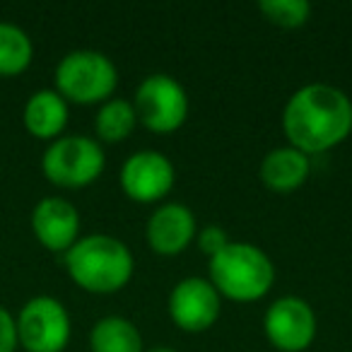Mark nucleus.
Wrapping results in <instances>:
<instances>
[{"label":"nucleus","instance_id":"aec40b11","mask_svg":"<svg viewBox=\"0 0 352 352\" xmlns=\"http://www.w3.org/2000/svg\"><path fill=\"white\" fill-rule=\"evenodd\" d=\"M0 352H17L15 316L0 304Z\"/></svg>","mask_w":352,"mask_h":352},{"label":"nucleus","instance_id":"f8f14e48","mask_svg":"<svg viewBox=\"0 0 352 352\" xmlns=\"http://www.w3.org/2000/svg\"><path fill=\"white\" fill-rule=\"evenodd\" d=\"M147 244L160 256H179L198 234L196 215L184 203H164L147 220Z\"/></svg>","mask_w":352,"mask_h":352},{"label":"nucleus","instance_id":"ddd939ff","mask_svg":"<svg viewBox=\"0 0 352 352\" xmlns=\"http://www.w3.org/2000/svg\"><path fill=\"white\" fill-rule=\"evenodd\" d=\"M70 118V107L56 89H36L30 94L22 109V123L32 138L44 142H54L63 135Z\"/></svg>","mask_w":352,"mask_h":352},{"label":"nucleus","instance_id":"f257e3e1","mask_svg":"<svg viewBox=\"0 0 352 352\" xmlns=\"http://www.w3.org/2000/svg\"><path fill=\"white\" fill-rule=\"evenodd\" d=\"M283 131L304 155L333 150L352 133V99L333 85H304L285 104Z\"/></svg>","mask_w":352,"mask_h":352},{"label":"nucleus","instance_id":"6e6552de","mask_svg":"<svg viewBox=\"0 0 352 352\" xmlns=\"http://www.w3.org/2000/svg\"><path fill=\"white\" fill-rule=\"evenodd\" d=\"M316 314L311 304L294 294L278 297L263 316V331L280 352H304L316 338Z\"/></svg>","mask_w":352,"mask_h":352},{"label":"nucleus","instance_id":"a211bd4d","mask_svg":"<svg viewBox=\"0 0 352 352\" xmlns=\"http://www.w3.org/2000/svg\"><path fill=\"white\" fill-rule=\"evenodd\" d=\"M258 12L283 30H297V27L307 25V20L311 17V3L307 0H261Z\"/></svg>","mask_w":352,"mask_h":352},{"label":"nucleus","instance_id":"423d86ee","mask_svg":"<svg viewBox=\"0 0 352 352\" xmlns=\"http://www.w3.org/2000/svg\"><path fill=\"white\" fill-rule=\"evenodd\" d=\"M15 331L25 352H63L73 338V318L60 299L36 294L17 311Z\"/></svg>","mask_w":352,"mask_h":352},{"label":"nucleus","instance_id":"f3484780","mask_svg":"<svg viewBox=\"0 0 352 352\" xmlns=\"http://www.w3.org/2000/svg\"><path fill=\"white\" fill-rule=\"evenodd\" d=\"M138 116L133 102L128 99L111 97L99 104L97 116H94V133L99 142H121L135 131Z\"/></svg>","mask_w":352,"mask_h":352},{"label":"nucleus","instance_id":"2eb2a0df","mask_svg":"<svg viewBox=\"0 0 352 352\" xmlns=\"http://www.w3.org/2000/svg\"><path fill=\"white\" fill-rule=\"evenodd\" d=\"M89 350L92 352H145L142 336L131 318L104 316L89 331Z\"/></svg>","mask_w":352,"mask_h":352},{"label":"nucleus","instance_id":"6ab92c4d","mask_svg":"<svg viewBox=\"0 0 352 352\" xmlns=\"http://www.w3.org/2000/svg\"><path fill=\"white\" fill-rule=\"evenodd\" d=\"M196 241H198V249H201L208 258H212L215 254H220V251L230 244V239H227V232L222 230V227H217V225H206L203 230H198Z\"/></svg>","mask_w":352,"mask_h":352},{"label":"nucleus","instance_id":"dca6fc26","mask_svg":"<svg viewBox=\"0 0 352 352\" xmlns=\"http://www.w3.org/2000/svg\"><path fill=\"white\" fill-rule=\"evenodd\" d=\"M34 60V41L22 27L0 20V78H17Z\"/></svg>","mask_w":352,"mask_h":352},{"label":"nucleus","instance_id":"20e7f679","mask_svg":"<svg viewBox=\"0 0 352 352\" xmlns=\"http://www.w3.org/2000/svg\"><path fill=\"white\" fill-rule=\"evenodd\" d=\"M56 92L68 104H104L118 85V70L107 54L94 49H78L58 60L54 73Z\"/></svg>","mask_w":352,"mask_h":352},{"label":"nucleus","instance_id":"9b49d317","mask_svg":"<svg viewBox=\"0 0 352 352\" xmlns=\"http://www.w3.org/2000/svg\"><path fill=\"white\" fill-rule=\"evenodd\" d=\"M34 239L54 254H65L80 239V212L68 198L46 196L34 206L30 217Z\"/></svg>","mask_w":352,"mask_h":352},{"label":"nucleus","instance_id":"7ed1b4c3","mask_svg":"<svg viewBox=\"0 0 352 352\" xmlns=\"http://www.w3.org/2000/svg\"><path fill=\"white\" fill-rule=\"evenodd\" d=\"M210 283L232 302H258L273 289L275 265L261 246L249 241H230L220 254L208 261Z\"/></svg>","mask_w":352,"mask_h":352},{"label":"nucleus","instance_id":"39448f33","mask_svg":"<svg viewBox=\"0 0 352 352\" xmlns=\"http://www.w3.org/2000/svg\"><path fill=\"white\" fill-rule=\"evenodd\" d=\"M107 166L104 147L89 135H60L41 155V174L58 188H85L102 176Z\"/></svg>","mask_w":352,"mask_h":352},{"label":"nucleus","instance_id":"4468645a","mask_svg":"<svg viewBox=\"0 0 352 352\" xmlns=\"http://www.w3.org/2000/svg\"><path fill=\"white\" fill-rule=\"evenodd\" d=\"M261 182L275 193H292L307 184L311 174V160L292 145L273 147L265 152L258 166Z\"/></svg>","mask_w":352,"mask_h":352},{"label":"nucleus","instance_id":"0eeeda50","mask_svg":"<svg viewBox=\"0 0 352 352\" xmlns=\"http://www.w3.org/2000/svg\"><path fill=\"white\" fill-rule=\"evenodd\" d=\"M138 123L152 133H174L188 118L186 87L166 73H152L135 87L133 94Z\"/></svg>","mask_w":352,"mask_h":352},{"label":"nucleus","instance_id":"9d476101","mask_svg":"<svg viewBox=\"0 0 352 352\" xmlns=\"http://www.w3.org/2000/svg\"><path fill=\"white\" fill-rule=\"evenodd\" d=\"M222 311V297L210 280L184 278L169 292V316L186 333H203L215 326Z\"/></svg>","mask_w":352,"mask_h":352},{"label":"nucleus","instance_id":"1a4fd4ad","mask_svg":"<svg viewBox=\"0 0 352 352\" xmlns=\"http://www.w3.org/2000/svg\"><path fill=\"white\" fill-rule=\"evenodd\" d=\"M118 182L131 201L157 203L174 188L176 171L171 160L162 152L138 150L123 162Z\"/></svg>","mask_w":352,"mask_h":352},{"label":"nucleus","instance_id":"f03ea898","mask_svg":"<svg viewBox=\"0 0 352 352\" xmlns=\"http://www.w3.org/2000/svg\"><path fill=\"white\" fill-rule=\"evenodd\" d=\"M65 273L89 294H113L133 278L135 261L121 239L111 234H85L63 254Z\"/></svg>","mask_w":352,"mask_h":352},{"label":"nucleus","instance_id":"412c9836","mask_svg":"<svg viewBox=\"0 0 352 352\" xmlns=\"http://www.w3.org/2000/svg\"><path fill=\"white\" fill-rule=\"evenodd\" d=\"M145 352H176L174 347H166V345H157V347H150V350Z\"/></svg>","mask_w":352,"mask_h":352}]
</instances>
